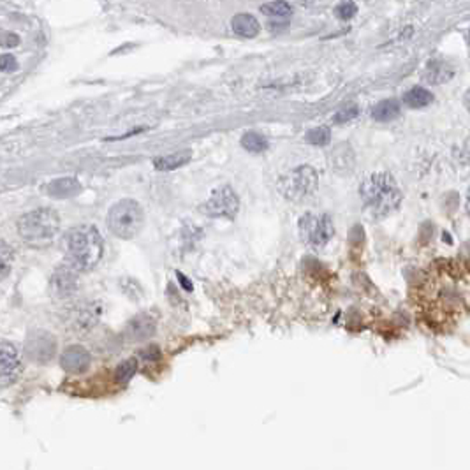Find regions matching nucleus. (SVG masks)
<instances>
[{"instance_id":"nucleus-13","label":"nucleus","mask_w":470,"mask_h":470,"mask_svg":"<svg viewBox=\"0 0 470 470\" xmlns=\"http://www.w3.org/2000/svg\"><path fill=\"white\" fill-rule=\"evenodd\" d=\"M155 333V320L150 315L140 313L127 324V337L133 342L148 340Z\"/></svg>"},{"instance_id":"nucleus-4","label":"nucleus","mask_w":470,"mask_h":470,"mask_svg":"<svg viewBox=\"0 0 470 470\" xmlns=\"http://www.w3.org/2000/svg\"><path fill=\"white\" fill-rule=\"evenodd\" d=\"M108 229L120 240H133L145 224V212L134 199H122L115 203L108 212Z\"/></svg>"},{"instance_id":"nucleus-25","label":"nucleus","mask_w":470,"mask_h":470,"mask_svg":"<svg viewBox=\"0 0 470 470\" xmlns=\"http://www.w3.org/2000/svg\"><path fill=\"white\" fill-rule=\"evenodd\" d=\"M358 115H359V109L356 108V106H349V108L340 109V112L337 113V116H335V122H337V123L349 122V120L356 119Z\"/></svg>"},{"instance_id":"nucleus-16","label":"nucleus","mask_w":470,"mask_h":470,"mask_svg":"<svg viewBox=\"0 0 470 470\" xmlns=\"http://www.w3.org/2000/svg\"><path fill=\"white\" fill-rule=\"evenodd\" d=\"M191 157H192L191 150L176 152V154L157 157V159L154 160V166H155V169H159V171H174V169H178V167L183 166V164H187L188 160H191Z\"/></svg>"},{"instance_id":"nucleus-21","label":"nucleus","mask_w":470,"mask_h":470,"mask_svg":"<svg viewBox=\"0 0 470 470\" xmlns=\"http://www.w3.org/2000/svg\"><path fill=\"white\" fill-rule=\"evenodd\" d=\"M14 265V251L11 248V245H7L6 241L0 240V280L6 279L11 273Z\"/></svg>"},{"instance_id":"nucleus-29","label":"nucleus","mask_w":470,"mask_h":470,"mask_svg":"<svg viewBox=\"0 0 470 470\" xmlns=\"http://www.w3.org/2000/svg\"><path fill=\"white\" fill-rule=\"evenodd\" d=\"M465 206H467V213L470 215V191L467 192V203H465Z\"/></svg>"},{"instance_id":"nucleus-15","label":"nucleus","mask_w":470,"mask_h":470,"mask_svg":"<svg viewBox=\"0 0 470 470\" xmlns=\"http://www.w3.org/2000/svg\"><path fill=\"white\" fill-rule=\"evenodd\" d=\"M231 27H233L234 34H238L240 37H255L259 34V21L255 20L252 14L248 13H240L231 20Z\"/></svg>"},{"instance_id":"nucleus-19","label":"nucleus","mask_w":470,"mask_h":470,"mask_svg":"<svg viewBox=\"0 0 470 470\" xmlns=\"http://www.w3.org/2000/svg\"><path fill=\"white\" fill-rule=\"evenodd\" d=\"M432 101H433V94L423 87L411 88V90L404 95L405 106H409V108H414V109L425 108V106L432 104Z\"/></svg>"},{"instance_id":"nucleus-8","label":"nucleus","mask_w":470,"mask_h":470,"mask_svg":"<svg viewBox=\"0 0 470 470\" xmlns=\"http://www.w3.org/2000/svg\"><path fill=\"white\" fill-rule=\"evenodd\" d=\"M25 349H27V354L32 361L46 363L55 356L56 340L46 331H34L28 335Z\"/></svg>"},{"instance_id":"nucleus-2","label":"nucleus","mask_w":470,"mask_h":470,"mask_svg":"<svg viewBox=\"0 0 470 470\" xmlns=\"http://www.w3.org/2000/svg\"><path fill=\"white\" fill-rule=\"evenodd\" d=\"M363 205L373 219H382L397 212L402 203V192L390 173H375L359 187Z\"/></svg>"},{"instance_id":"nucleus-26","label":"nucleus","mask_w":470,"mask_h":470,"mask_svg":"<svg viewBox=\"0 0 470 470\" xmlns=\"http://www.w3.org/2000/svg\"><path fill=\"white\" fill-rule=\"evenodd\" d=\"M18 69V62L13 55L6 53V55H0V71L2 73H14Z\"/></svg>"},{"instance_id":"nucleus-9","label":"nucleus","mask_w":470,"mask_h":470,"mask_svg":"<svg viewBox=\"0 0 470 470\" xmlns=\"http://www.w3.org/2000/svg\"><path fill=\"white\" fill-rule=\"evenodd\" d=\"M21 372L20 352L9 342H0V386H9Z\"/></svg>"},{"instance_id":"nucleus-12","label":"nucleus","mask_w":470,"mask_h":470,"mask_svg":"<svg viewBox=\"0 0 470 470\" xmlns=\"http://www.w3.org/2000/svg\"><path fill=\"white\" fill-rule=\"evenodd\" d=\"M60 365L66 372L71 373H81L88 368L90 365V354L85 347L80 345H73V347H67L64 351L62 358H60Z\"/></svg>"},{"instance_id":"nucleus-14","label":"nucleus","mask_w":470,"mask_h":470,"mask_svg":"<svg viewBox=\"0 0 470 470\" xmlns=\"http://www.w3.org/2000/svg\"><path fill=\"white\" fill-rule=\"evenodd\" d=\"M80 191L81 185L76 178H59V180L52 181L48 188H46V192L55 199L73 198V195L80 194Z\"/></svg>"},{"instance_id":"nucleus-30","label":"nucleus","mask_w":470,"mask_h":470,"mask_svg":"<svg viewBox=\"0 0 470 470\" xmlns=\"http://www.w3.org/2000/svg\"><path fill=\"white\" fill-rule=\"evenodd\" d=\"M469 42H470V34H469Z\"/></svg>"},{"instance_id":"nucleus-7","label":"nucleus","mask_w":470,"mask_h":470,"mask_svg":"<svg viewBox=\"0 0 470 470\" xmlns=\"http://www.w3.org/2000/svg\"><path fill=\"white\" fill-rule=\"evenodd\" d=\"M203 213L208 217H222V219H234L240 210V199L231 187H220L208 198V201L201 206Z\"/></svg>"},{"instance_id":"nucleus-5","label":"nucleus","mask_w":470,"mask_h":470,"mask_svg":"<svg viewBox=\"0 0 470 470\" xmlns=\"http://www.w3.org/2000/svg\"><path fill=\"white\" fill-rule=\"evenodd\" d=\"M317 173L311 166L294 167L287 174H284L279 181V191L289 201L300 203L315 194L317 191Z\"/></svg>"},{"instance_id":"nucleus-23","label":"nucleus","mask_w":470,"mask_h":470,"mask_svg":"<svg viewBox=\"0 0 470 470\" xmlns=\"http://www.w3.org/2000/svg\"><path fill=\"white\" fill-rule=\"evenodd\" d=\"M136 368H138V361L134 358H131V359H127V361H123L122 365H120L119 368H116V372H115L116 380H119V382H127V380H129L131 377L134 375Z\"/></svg>"},{"instance_id":"nucleus-24","label":"nucleus","mask_w":470,"mask_h":470,"mask_svg":"<svg viewBox=\"0 0 470 470\" xmlns=\"http://www.w3.org/2000/svg\"><path fill=\"white\" fill-rule=\"evenodd\" d=\"M356 13H358V7H356V4L352 2V0H344V2H340L335 7V14H337L340 20H351Z\"/></svg>"},{"instance_id":"nucleus-20","label":"nucleus","mask_w":470,"mask_h":470,"mask_svg":"<svg viewBox=\"0 0 470 470\" xmlns=\"http://www.w3.org/2000/svg\"><path fill=\"white\" fill-rule=\"evenodd\" d=\"M241 145H243L245 150L252 152V154H261L268 148V141L263 134L259 133H247L241 138Z\"/></svg>"},{"instance_id":"nucleus-3","label":"nucleus","mask_w":470,"mask_h":470,"mask_svg":"<svg viewBox=\"0 0 470 470\" xmlns=\"http://www.w3.org/2000/svg\"><path fill=\"white\" fill-rule=\"evenodd\" d=\"M60 229V217L52 208H37L25 213L18 220V233L25 243L44 247L52 243Z\"/></svg>"},{"instance_id":"nucleus-22","label":"nucleus","mask_w":470,"mask_h":470,"mask_svg":"<svg viewBox=\"0 0 470 470\" xmlns=\"http://www.w3.org/2000/svg\"><path fill=\"white\" fill-rule=\"evenodd\" d=\"M330 138H331L330 129H327L326 126H320V127H315V129L308 131L307 136H305V140H307L311 145L324 147V145L330 143Z\"/></svg>"},{"instance_id":"nucleus-10","label":"nucleus","mask_w":470,"mask_h":470,"mask_svg":"<svg viewBox=\"0 0 470 470\" xmlns=\"http://www.w3.org/2000/svg\"><path fill=\"white\" fill-rule=\"evenodd\" d=\"M78 273L69 265H62L52 277V293L56 298H66L76 291L78 286Z\"/></svg>"},{"instance_id":"nucleus-27","label":"nucleus","mask_w":470,"mask_h":470,"mask_svg":"<svg viewBox=\"0 0 470 470\" xmlns=\"http://www.w3.org/2000/svg\"><path fill=\"white\" fill-rule=\"evenodd\" d=\"M18 44H20V37H18L14 32L0 30V46H4V48H14V46Z\"/></svg>"},{"instance_id":"nucleus-28","label":"nucleus","mask_w":470,"mask_h":470,"mask_svg":"<svg viewBox=\"0 0 470 470\" xmlns=\"http://www.w3.org/2000/svg\"><path fill=\"white\" fill-rule=\"evenodd\" d=\"M464 104H465V108L469 109V113H470V88L467 92H465V95H464Z\"/></svg>"},{"instance_id":"nucleus-1","label":"nucleus","mask_w":470,"mask_h":470,"mask_svg":"<svg viewBox=\"0 0 470 470\" xmlns=\"http://www.w3.org/2000/svg\"><path fill=\"white\" fill-rule=\"evenodd\" d=\"M104 241L94 226H76L64 236L66 263L76 272L92 270L102 258Z\"/></svg>"},{"instance_id":"nucleus-11","label":"nucleus","mask_w":470,"mask_h":470,"mask_svg":"<svg viewBox=\"0 0 470 470\" xmlns=\"http://www.w3.org/2000/svg\"><path fill=\"white\" fill-rule=\"evenodd\" d=\"M454 66L450 60L442 59V56H435V59L430 60L425 67V73H423V80L430 85H440L450 81L454 76Z\"/></svg>"},{"instance_id":"nucleus-6","label":"nucleus","mask_w":470,"mask_h":470,"mask_svg":"<svg viewBox=\"0 0 470 470\" xmlns=\"http://www.w3.org/2000/svg\"><path fill=\"white\" fill-rule=\"evenodd\" d=\"M333 234V220L326 213H305L300 219V238L311 248H323Z\"/></svg>"},{"instance_id":"nucleus-17","label":"nucleus","mask_w":470,"mask_h":470,"mask_svg":"<svg viewBox=\"0 0 470 470\" xmlns=\"http://www.w3.org/2000/svg\"><path fill=\"white\" fill-rule=\"evenodd\" d=\"M400 115V102L397 99H386L380 101L375 108L372 109V119L377 122H391Z\"/></svg>"},{"instance_id":"nucleus-18","label":"nucleus","mask_w":470,"mask_h":470,"mask_svg":"<svg viewBox=\"0 0 470 470\" xmlns=\"http://www.w3.org/2000/svg\"><path fill=\"white\" fill-rule=\"evenodd\" d=\"M261 13L273 21H287L293 14V7L284 0H275V2L265 4L261 7Z\"/></svg>"}]
</instances>
